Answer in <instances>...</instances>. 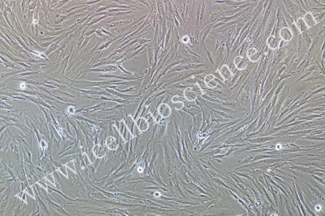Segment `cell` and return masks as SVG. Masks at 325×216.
Instances as JSON below:
<instances>
[{
	"mask_svg": "<svg viewBox=\"0 0 325 216\" xmlns=\"http://www.w3.org/2000/svg\"><path fill=\"white\" fill-rule=\"evenodd\" d=\"M281 39L275 36H270L267 37V44L268 47L272 50H277L280 47Z\"/></svg>",
	"mask_w": 325,
	"mask_h": 216,
	"instance_id": "obj_1",
	"label": "cell"
},
{
	"mask_svg": "<svg viewBox=\"0 0 325 216\" xmlns=\"http://www.w3.org/2000/svg\"><path fill=\"white\" fill-rule=\"evenodd\" d=\"M280 38L285 42H289L293 39V33L289 28L284 27L280 30Z\"/></svg>",
	"mask_w": 325,
	"mask_h": 216,
	"instance_id": "obj_2",
	"label": "cell"
},
{
	"mask_svg": "<svg viewBox=\"0 0 325 216\" xmlns=\"http://www.w3.org/2000/svg\"><path fill=\"white\" fill-rule=\"evenodd\" d=\"M234 65L239 70H244L247 68V58L244 56H237L234 59Z\"/></svg>",
	"mask_w": 325,
	"mask_h": 216,
	"instance_id": "obj_3",
	"label": "cell"
},
{
	"mask_svg": "<svg viewBox=\"0 0 325 216\" xmlns=\"http://www.w3.org/2000/svg\"><path fill=\"white\" fill-rule=\"evenodd\" d=\"M158 113L159 114V116H162L163 118H167L170 116L171 113H172V109L169 106L166 104V103H163L161 105L159 106V107L158 108Z\"/></svg>",
	"mask_w": 325,
	"mask_h": 216,
	"instance_id": "obj_4",
	"label": "cell"
},
{
	"mask_svg": "<svg viewBox=\"0 0 325 216\" xmlns=\"http://www.w3.org/2000/svg\"><path fill=\"white\" fill-rule=\"evenodd\" d=\"M219 74H220V76L223 77V79L225 80H225L229 79V78H231L232 76H233L232 71H231L230 68H228V66L226 65V64H225V65H223L222 67L219 68Z\"/></svg>",
	"mask_w": 325,
	"mask_h": 216,
	"instance_id": "obj_5",
	"label": "cell"
},
{
	"mask_svg": "<svg viewBox=\"0 0 325 216\" xmlns=\"http://www.w3.org/2000/svg\"><path fill=\"white\" fill-rule=\"evenodd\" d=\"M247 57L250 59V61L253 62V63L258 62L259 60V59H260V56H259L258 50L256 49H254V48H251V49L247 50Z\"/></svg>",
	"mask_w": 325,
	"mask_h": 216,
	"instance_id": "obj_6",
	"label": "cell"
},
{
	"mask_svg": "<svg viewBox=\"0 0 325 216\" xmlns=\"http://www.w3.org/2000/svg\"><path fill=\"white\" fill-rule=\"evenodd\" d=\"M303 20L304 21L306 22L308 29L311 28V27H313L314 25L317 24V21H315V19H314V16L312 15L311 12H307V13H306V15H305L303 17Z\"/></svg>",
	"mask_w": 325,
	"mask_h": 216,
	"instance_id": "obj_7",
	"label": "cell"
},
{
	"mask_svg": "<svg viewBox=\"0 0 325 216\" xmlns=\"http://www.w3.org/2000/svg\"><path fill=\"white\" fill-rule=\"evenodd\" d=\"M136 125L138 126V129L142 131V132H144V131H146L147 129H149V123L148 121L144 118H138L136 121Z\"/></svg>",
	"mask_w": 325,
	"mask_h": 216,
	"instance_id": "obj_8",
	"label": "cell"
},
{
	"mask_svg": "<svg viewBox=\"0 0 325 216\" xmlns=\"http://www.w3.org/2000/svg\"><path fill=\"white\" fill-rule=\"evenodd\" d=\"M296 26L298 29L299 33H302L306 32L308 29V27H307L306 22L303 20V17H299L298 19V21L296 22Z\"/></svg>",
	"mask_w": 325,
	"mask_h": 216,
	"instance_id": "obj_9",
	"label": "cell"
},
{
	"mask_svg": "<svg viewBox=\"0 0 325 216\" xmlns=\"http://www.w3.org/2000/svg\"><path fill=\"white\" fill-rule=\"evenodd\" d=\"M184 96L188 101L193 102L197 98L198 95L191 88H188V89H185V90L184 91Z\"/></svg>",
	"mask_w": 325,
	"mask_h": 216,
	"instance_id": "obj_10",
	"label": "cell"
},
{
	"mask_svg": "<svg viewBox=\"0 0 325 216\" xmlns=\"http://www.w3.org/2000/svg\"><path fill=\"white\" fill-rule=\"evenodd\" d=\"M106 145L111 150H115L117 147V143L116 139L112 137H109L106 140Z\"/></svg>",
	"mask_w": 325,
	"mask_h": 216,
	"instance_id": "obj_11",
	"label": "cell"
},
{
	"mask_svg": "<svg viewBox=\"0 0 325 216\" xmlns=\"http://www.w3.org/2000/svg\"><path fill=\"white\" fill-rule=\"evenodd\" d=\"M172 102L173 104H175L176 108H177V110H180V109H181V108L184 106L183 100L179 96H175V97H173V98H172Z\"/></svg>",
	"mask_w": 325,
	"mask_h": 216,
	"instance_id": "obj_12",
	"label": "cell"
},
{
	"mask_svg": "<svg viewBox=\"0 0 325 216\" xmlns=\"http://www.w3.org/2000/svg\"><path fill=\"white\" fill-rule=\"evenodd\" d=\"M93 152H94V154L97 157H98V158H102V157H103L104 154H105V151L103 150V147H102L101 145H98L94 146V150H93Z\"/></svg>",
	"mask_w": 325,
	"mask_h": 216,
	"instance_id": "obj_13",
	"label": "cell"
},
{
	"mask_svg": "<svg viewBox=\"0 0 325 216\" xmlns=\"http://www.w3.org/2000/svg\"><path fill=\"white\" fill-rule=\"evenodd\" d=\"M192 90L194 91V92L197 94V95H202L203 94V92H202V89L200 88V86L198 85V84H195V85H193V87L191 88Z\"/></svg>",
	"mask_w": 325,
	"mask_h": 216,
	"instance_id": "obj_14",
	"label": "cell"
},
{
	"mask_svg": "<svg viewBox=\"0 0 325 216\" xmlns=\"http://www.w3.org/2000/svg\"><path fill=\"white\" fill-rule=\"evenodd\" d=\"M213 80H215V76H213L212 74H208L204 78V82H205V84H207V83L211 82Z\"/></svg>",
	"mask_w": 325,
	"mask_h": 216,
	"instance_id": "obj_15",
	"label": "cell"
},
{
	"mask_svg": "<svg viewBox=\"0 0 325 216\" xmlns=\"http://www.w3.org/2000/svg\"><path fill=\"white\" fill-rule=\"evenodd\" d=\"M206 87H208L209 89H214V88H215L217 85H218V83L215 81V80H213V81H212L211 82H209V83L206 84Z\"/></svg>",
	"mask_w": 325,
	"mask_h": 216,
	"instance_id": "obj_16",
	"label": "cell"
},
{
	"mask_svg": "<svg viewBox=\"0 0 325 216\" xmlns=\"http://www.w3.org/2000/svg\"><path fill=\"white\" fill-rule=\"evenodd\" d=\"M67 167H69L70 169H72V171H75V167H74V163L73 162H69V164H67Z\"/></svg>",
	"mask_w": 325,
	"mask_h": 216,
	"instance_id": "obj_17",
	"label": "cell"
},
{
	"mask_svg": "<svg viewBox=\"0 0 325 216\" xmlns=\"http://www.w3.org/2000/svg\"><path fill=\"white\" fill-rule=\"evenodd\" d=\"M182 42H185V43H187V42H190V38H189L188 36H185V37L182 38Z\"/></svg>",
	"mask_w": 325,
	"mask_h": 216,
	"instance_id": "obj_18",
	"label": "cell"
},
{
	"mask_svg": "<svg viewBox=\"0 0 325 216\" xmlns=\"http://www.w3.org/2000/svg\"><path fill=\"white\" fill-rule=\"evenodd\" d=\"M69 113H74V108L73 107H69Z\"/></svg>",
	"mask_w": 325,
	"mask_h": 216,
	"instance_id": "obj_19",
	"label": "cell"
},
{
	"mask_svg": "<svg viewBox=\"0 0 325 216\" xmlns=\"http://www.w3.org/2000/svg\"><path fill=\"white\" fill-rule=\"evenodd\" d=\"M42 145H43V148L46 147V144H45V142H44V141H42Z\"/></svg>",
	"mask_w": 325,
	"mask_h": 216,
	"instance_id": "obj_20",
	"label": "cell"
},
{
	"mask_svg": "<svg viewBox=\"0 0 325 216\" xmlns=\"http://www.w3.org/2000/svg\"><path fill=\"white\" fill-rule=\"evenodd\" d=\"M276 149H277V150H279V149H281V145H276Z\"/></svg>",
	"mask_w": 325,
	"mask_h": 216,
	"instance_id": "obj_21",
	"label": "cell"
},
{
	"mask_svg": "<svg viewBox=\"0 0 325 216\" xmlns=\"http://www.w3.org/2000/svg\"><path fill=\"white\" fill-rule=\"evenodd\" d=\"M320 206H316V210H320Z\"/></svg>",
	"mask_w": 325,
	"mask_h": 216,
	"instance_id": "obj_22",
	"label": "cell"
}]
</instances>
